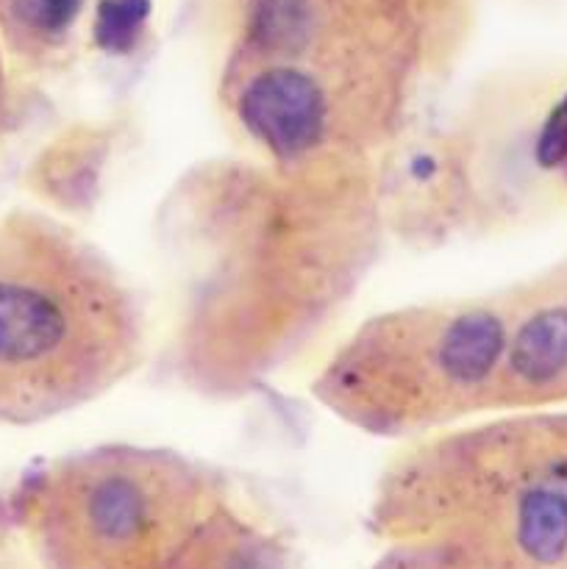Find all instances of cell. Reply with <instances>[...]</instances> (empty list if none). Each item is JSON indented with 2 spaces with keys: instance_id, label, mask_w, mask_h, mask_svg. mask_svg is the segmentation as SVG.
Returning a JSON list of instances; mask_svg holds the SVG:
<instances>
[{
  "instance_id": "3",
  "label": "cell",
  "mask_w": 567,
  "mask_h": 569,
  "mask_svg": "<svg viewBox=\"0 0 567 569\" xmlns=\"http://www.w3.org/2000/svg\"><path fill=\"white\" fill-rule=\"evenodd\" d=\"M367 531L567 569V409L498 411L404 442L372 483Z\"/></svg>"
},
{
  "instance_id": "4",
  "label": "cell",
  "mask_w": 567,
  "mask_h": 569,
  "mask_svg": "<svg viewBox=\"0 0 567 569\" xmlns=\"http://www.w3.org/2000/svg\"><path fill=\"white\" fill-rule=\"evenodd\" d=\"M148 348L137 289L92 239L48 211L0 214V428L106 398Z\"/></svg>"
},
{
  "instance_id": "9",
  "label": "cell",
  "mask_w": 567,
  "mask_h": 569,
  "mask_svg": "<svg viewBox=\"0 0 567 569\" xmlns=\"http://www.w3.org/2000/svg\"><path fill=\"white\" fill-rule=\"evenodd\" d=\"M365 569H511L470 550L431 542L381 545V553Z\"/></svg>"
},
{
  "instance_id": "2",
  "label": "cell",
  "mask_w": 567,
  "mask_h": 569,
  "mask_svg": "<svg viewBox=\"0 0 567 569\" xmlns=\"http://www.w3.org/2000/svg\"><path fill=\"white\" fill-rule=\"evenodd\" d=\"M420 0H233L217 106L287 170L381 164L431 76Z\"/></svg>"
},
{
  "instance_id": "5",
  "label": "cell",
  "mask_w": 567,
  "mask_h": 569,
  "mask_svg": "<svg viewBox=\"0 0 567 569\" xmlns=\"http://www.w3.org/2000/svg\"><path fill=\"white\" fill-rule=\"evenodd\" d=\"M231 500L209 461L167 445L103 442L31 467L0 503V528L39 569H172Z\"/></svg>"
},
{
  "instance_id": "11",
  "label": "cell",
  "mask_w": 567,
  "mask_h": 569,
  "mask_svg": "<svg viewBox=\"0 0 567 569\" xmlns=\"http://www.w3.org/2000/svg\"><path fill=\"white\" fill-rule=\"evenodd\" d=\"M11 109V87H9V70H6L3 44H0V133H3L6 120H9Z\"/></svg>"
},
{
  "instance_id": "8",
  "label": "cell",
  "mask_w": 567,
  "mask_h": 569,
  "mask_svg": "<svg viewBox=\"0 0 567 569\" xmlns=\"http://www.w3.org/2000/svg\"><path fill=\"white\" fill-rule=\"evenodd\" d=\"M172 569H306V561L281 533L231 500L198 528Z\"/></svg>"
},
{
  "instance_id": "6",
  "label": "cell",
  "mask_w": 567,
  "mask_h": 569,
  "mask_svg": "<svg viewBox=\"0 0 567 569\" xmlns=\"http://www.w3.org/2000/svg\"><path fill=\"white\" fill-rule=\"evenodd\" d=\"M504 337V289L376 311L317 370L311 398L365 437L411 442L489 415Z\"/></svg>"
},
{
  "instance_id": "10",
  "label": "cell",
  "mask_w": 567,
  "mask_h": 569,
  "mask_svg": "<svg viewBox=\"0 0 567 569\" xmlns=\"http://www.w3.org/2000/svg\"><path fill=\"white\" fill-rule=\"evenodd\" d=\"M556 170H559L561 183L567 189V103L561 109L559 128H556Z\"/></svg>"
},
{
  "instance_id": "7",
  "label": "cell",
  "mask_w": 567,
  "mask_h": 569,
  "mask_svg": "<svg viewBox=\"0 0 567 569\" xmlns=\"http://www.w3.org/2000/svg\"><path fill=\"white\" fill-rule=\"evenodd\" d=\"M506 337L493 409H567V259L504 287Z\"/></svg>"
},
{
  "instance_id": "1",
  "label": "cell",
  "mask_w": 567,
  "mask_h": 569,
  "mask_svg": "<svg viewBox=\"0 0 567 569\" xmlns=\"http://www.w3.org/2000/svg\"><path fill=\"white\" fill-rule=\"evenodd\" d=\"M176 272L167 359L203 398H245L331 326L381 253V164H195L161 209Z\"/></svg>"
}]
</instances>
